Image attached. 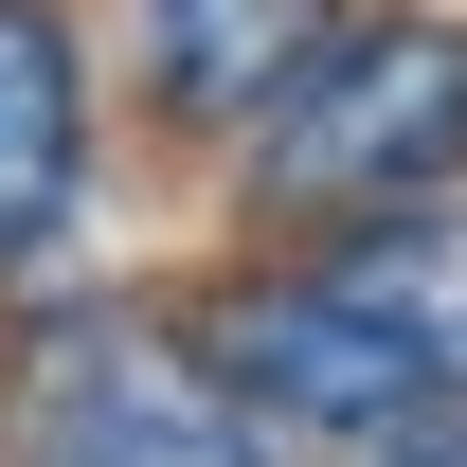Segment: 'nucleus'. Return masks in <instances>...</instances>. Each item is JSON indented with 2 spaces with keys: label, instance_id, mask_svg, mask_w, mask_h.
I'll use <instances>...</instances> for the list:
<instances>
[{
  "label": "nucleus",
  "instance_id": "0eeeda50",
  "mask_svg": "<svg viewBox=\"0 0 467 467\" xmlns=\"http://www.w3.org/2000/svg\"><path fill=\"white\" fill-rule=\"evenodd\" d=\"M396 467H467V413H431V431H413V450Z\"/></svg>",
  "mask_w": 467,
  "mask_h": 467
},
{
  "label": "nucleus",
  "instance_id": "f03ea898",
  "mask_svg": "<svg viewBox=\"0 0 467 467\" xmlns=\"http://www.w3.org/2000/svg\"><path fill=\"white\" fill-rule=\"evenodd\" d=\"M180 324H198V359H216L234 431L270 467H396L413 431H431V378H413L378 324L342 306V270L324 252H234V270H198L180 288Z\"/></svg>",
  "mask_w": 467,
  "mask_h": 467
},
{
  "label": "nucleus",
  "instance_id": "7ed1b4c3",
  "mask_svg": "<svg viewBox=\"0 0 467 467\" xmlns=\"http://www.w3.org/2000/svg\"><path fill=\"white\" fill-rule=\"evenodd\" d=\"M0 467H270L180 306L55 288L0 324Z\"/></svg>",
  "mask_w": 467,
  "mask_h": 467
},
{
  "label": "nucleus",
  "instance_id": "423d86ee",
  "mask_svg": "<svg viewBox=\"0 0 467 467\" xmlns=\"http://www.w3.org/2000/svg\"><path fill=\"white\" fill-rule=\"evenodd\" d=\"M324 270H342V306L467 413V180H450V198H413V216H378V234H342Z\"/></svg>",
  "mask_w": 467,
  "mask_h": 467
},
{
  "label": "nucleus",
  "instance_id": "39448f33",
  "mask_svg": "<svg viewBox=\"0 0 467 467\" xmlns=\"http://www.w3.org/2000/svg\"><path fill=\"white\" fill-rule=\"evenodd\" d=\"M90 234V36L72 0H0V288Z\"/></svg>",
  "mask_w": 467,
  "mask_h": 467
},
{
  "label": "nucleus",
  "instance_id": "f257e3e1",
  "mask_svg": "<svg viewBox=\"0 0 467 467\" xmlns=\"http://www.w3.org/2000/svg\"><path fill=\"white\" fill-rule=\"evenodd\" d=\"M467 180V0H359L234 144V252H342Z\"/></svg>",
  "mask_w": 467,
  "mask_h": 467
},
{
  "label": "nucleus",
  "instance_id": "20e7f679",
  "mask_svg": "<svg viewBox=\"0 0 467 467\" xmlns=\"http://www.w3.org/2000/svg\"><path fill=\"white\" fill-rule=\"evenodd\" d=\"M359 0H126V72H144V126L162 144H252V126L306 90V55L342 36Z\"/></svg>",
  "mask_w": 467,
  "mask_h": 467
}]
</instances>
